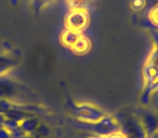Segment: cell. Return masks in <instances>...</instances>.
<instances>
[{
    "label": "cell",
    "mask_w": 158,
    "mask_h": 138,
    "mask_svg": "<svg viewBox=\"0 0 158 138\" xmlns=\"http://www.w3.org/2000/svg\"><path fill=\"white\" fill-rule=\"evenodd\" d=\"M0 138H10V134L5 128H0Z\"/></svg>",
    "instance_id": "1"
}]
</instances>
